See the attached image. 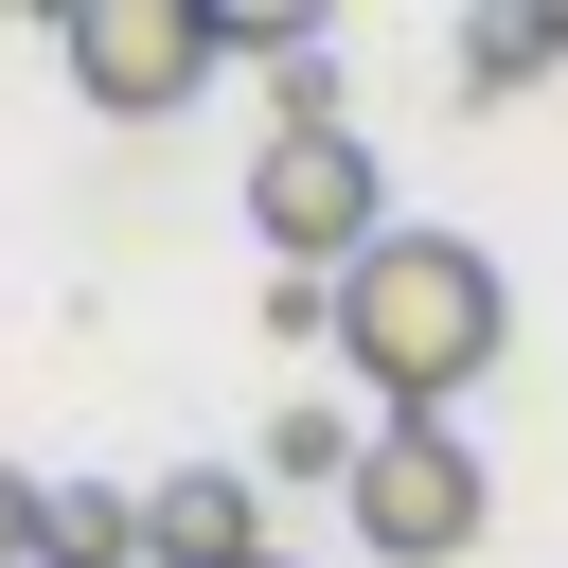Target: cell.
<instances>
[{"label":"cell","mask_w":568,"mask_h":568,"mask_svg":"<svg viewBox=\"0 0 568 568\" xmlns=\"http://www.w3.org/2000/svg\"><path fill=\"white\" fill-rule=\"evenodd\" d=\"M337 355H355V390H373L390 426H444V408L515 355L497 248H479V231H390V248L337 284Z\"/></svg>","instance_id":"6da1fadb"},{"label":"cell","mask_w":568,"mask_h":568,"mask_svg":"<svg viewBox=\"0 0 568 568\" xmlns=\"http://www.w3.org/2000/svg\"><path fill=\"white\" fill-rule=\"evenodd\" d=\"M390 231H408V213H390V178H373L355 124H320V142L266 124V160H248V248H266L284 284H355Z\"/></svg>","instance_id":"7a4b0ae2"},{"label":"cell","mask_w":568,"mask_h":568,"mask_svg":"<svg viewBox=\"0 0 568 568\" xmlns=\"http://www.w3.org/2000/svg\"><path fill=\"white\" fill-rule=\"evenodd\" d=\"M497 532V462L462 426H373L355 444V550L373 568H462Z\"/></svg>","instance_id":"3957f363"},{"label":"cell","mask_w":568,"mask_h":568,"mask_svg":"<svg viewBox=\"0 0 568 568\" xmlns=\"http://www.w3.org/2000/svg\"><path fill=\"white\" fill-rule=\"evenodd\" d=\"M53 53H71V89H89L106 124H160V106L213 89L231 18H213V0H53Z\"/></svg>","instance_id":"277c9868"},{"label":"cell","mask_w":568,"mask_h":568,"mask_svg":"<svg viewBox=\"0 0 568 568\" xmlns=\"http://www.w3.org/2000/svg\"><path fill=\"white\" fill-rule=\"evenodd\" d=\"M142 568H266V479H231V462L142 479Z\"/></svg>","instance_id":"5b68a950"},{"label":"cell","mask_w":568,"mask_h":568,"mask_svg":"<svg viewBox=\"0 0 568 568\" xmlns=\"http://www.w3.org/2000/svg\"><path fill=\"white\" fill-rule=\"evenodd\" d=\"M568 71V0H479L462 18V89L479 106H515V89H550Z\"/></svg>","instance_id":"8992f818"},{"label":"cell","mask_w":568,"mask_h":568,"mask_svg":"<svg viewBox=\"0 0 568 568\" xmlns=\"http://www.w3.org/2000/svg\"><path fill=\"white\" fill-rule=\"evenodd\" d=\"M355 444H373L355 408H266V479H337L355 497Z\"/></svg>","instance_id":"52a82bcc"},{"label":"cell","mask_w":568,"mask_h":568,"mask_svg":"<svg viewBox=\"0 0 568 568\" xmlns=\"http://www.w3.org/2000/svg\"><path fill=\"white\" fill-rule=\"evenodd\" d=\"M0 568H53V497H36L18 462H0Z\"/></svg>","instance_id":"ba28073f"},{"label":"cell","mask_w":568,"mask_h":568,"mask_svg":"<svg viewBox=\"0 0 568 568\" xmlns=\"http://www.w3.org/2000/svg\"><path fill=\"white\" fill-rule=\"evenodd\" d=\"M266 568H284V550H266Z\"/></svg>","instance_id":"9c48e42d"}]
</instances>
